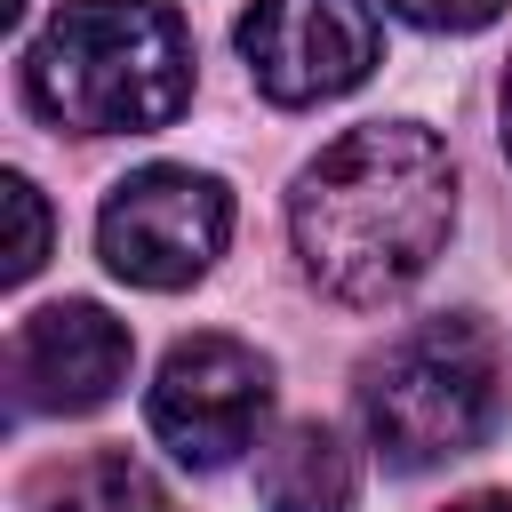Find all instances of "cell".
I'll list each match as a JSON object with an SVG mask.
<instances>
[{
  "label": "cell",
  "instance_id": "11",
  "mask_svg": "<svg viewBox=\"0 0 512 512\" xmlns=\"http://www.w3.org/2000/svg\"><path fill=\"white\" fill-rule=\"evenodd\" d=\"M392 16H408L416 32H480L504 16V0H384Z\"/></svg>",
  "mask_w": 512,
  "mask_h": 512
},
{
  "label": "cell",
  "instance_id": "4",
  "mask_svg": "<svg viewBox=\"0 0 512 512\" xmlns=\"http://www.w3.org/2000/svg\"><path fill=\"white\" fill-rule=\"evenodd\" d=\"M224 240H232V184L184 160L128 168L96 208V256L112 264V280L152 296L208 280Z\"/></svg>",
  "mask_w": 512,
  "mask_h": 512
},
{
  "label": "cell",
  "instance_id": "12",
  "mask_svg": "<svg viewBox=\"0 0 512 512\" xmlns=\"http://www.w3.org/2000/svg\"><path fill=\"white\" fill-rule=\"evenodd\" d=\"M448 512H512V488H480V496H464V504H448Z\"/></svg>",
  "mask_w": 512,
  "mask_h": 512
},
{
  "label": "cell",
  "instance_id": "9",
  "mask_svg": "<svg viewBox=\"0 0 512 512\" xmlns=\"http://www.w3.org/2000/svg\"><path fill=\"white\" fill-rule=\"evenodd\" d=\"M32 512H168V488L152 480L144 456L128 448H88L72 464H56L32 496Z\"/></svg>",
  "mask_w": 512,
  "mask_h": 512
},
{
  "label": "cell",
  "instance_id": "3",
  "mask_svg": "<svg viewBox=\"0 0 512 512\" xmlns=\"http://www.w3.org/2000/svg\"><path fill=\"white\" fill-rule=\"evenodd\" d=\"M504 416V344L480 312L408 320L360 368V432L392 472L472 456Z\"/></svg>",
  "mask_w": 512,
  "mask_h": 512
},
{
  "label": "cell",
  "instance_id": "5",
  "mask_svg": "<svg viewBox=\"0 0 512 512\" xmlns=\"http://www.w3.org/2000/svg\"><path fill=\"white\" fill-rule=\"evenodd\" d=\"M144 424L152 440L192 464V472H224L240 464L248 448H264V424H272V360L240 336H184L168 344L152 392H144Z\"/></svg>",
  "mask_w": 512,
  "mask_h": 512
},
{
  "label": "cell",
  "instance_id": "7",
  "mask_svg": "<svg viewBox=\"0 0 512 512\" xmlns=\"http://www.w3.org/2000/svg\"><path fill=\"white\" fill-rule=\"evenodd\" d=\"M128 368H136L128 320H112L88 296H64V304L24 312L16 336H8L16 416H88V408H104L128 384Z\"/></svg>",
  "mask_w": 512,
  "mask_h": 512
},
{
  "label": "cell",
  "instance_id": "6",
  "mask_svg": "<svg viewBox=\"0 0 512 512\" xmlns=\"http://www.w3.org/2000/svg\"><path fill=\"white\" fill-rule=\"evenodd\" d=\"M232 40H240L256 96H272L288 112L352 96L384 56L376 0H248Z\"/></svg>",
  "mask_w": 512,
  "mask_h": 512
},
{
  "label": "cell",
  "instance_id": "2",
  "mask_svg": "<svg viewBox=\"0 0 512 512\" xmlns=\"http://www.w3.org/2000/svg\"><path fill=\"white\" fill-rule=\"evenodd\" d=\"M192 64L176 0H64L24 48V104L64 136H152L192 104Z\"/></svg>",
  "mask_w": 512,
  "mask_h": 512
},
{
  "label": "cell",
  "instance_id": "13",
  "mask_svg": "<svg viewBox=\"0 0 512 512\" xmlns=\"http://www.w3.org/2000/svg\"><path fill=\"white\" fill-rule=\"evenodd\" d=\"M496 112H504V152H512V64H504V96H496Z\"/></svg>",
  "mask_w": 512,
  "mask_h": 512
},
{
  "label": "cell",
  "instance_id": "10",
  "mask_svg": "<svg viewBox=\"0 0 512 512\" xmlns=\"http://www.w3.org/2000/svg\"><path fill=\"white\" fill-rule=\"evenodd\" d=\"M0 192H8V208H16V248H8V280H32V272L48 264V200H40V184H32V176H8Z\"/></svg>",
  "mask_w": 512,
  "mask_h": 512
},
{
  "label": "cell",
  "instance_id": "1",
  "mask_svg": "<svg viewBox=\"0 0 512 512\" xmlns=\"http://www.w3.org/2000/svg\"><path fill=\"white\" fill-rule=\"evenodd\" d=\"M456 232V160L424 120H360L288 184V248L328 304L408 296Z\"/></svg>",
  "mask_w": 512,
  "mask_h": 512
},
{
  "label": "cell",
  "instance_id": "8",
  "mask_svg": "<svg viewBox=\"0 0 512 512\" xmlns=\"http://www.w3.org/2000/svg\"><path fill=\"white\" fill-rule=\"evenodd\" d=\"M264 512H352L360 504V456L328 416H296L256 456Z\"/></svg>",
  "mask_w": 512,
  "mask_h": 512
}]
</instances>
